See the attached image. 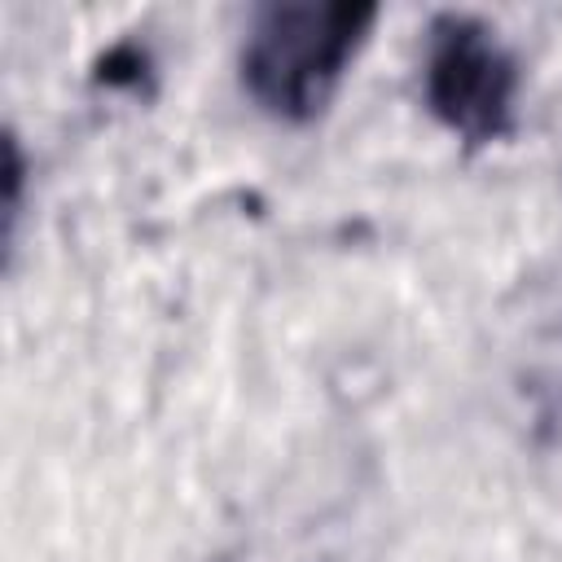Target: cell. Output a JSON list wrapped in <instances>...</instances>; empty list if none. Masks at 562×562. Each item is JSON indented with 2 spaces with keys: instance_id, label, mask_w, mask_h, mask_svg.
Listing matches in <instances>:
<instances>
[{
  "instance_id": "7a4b0ae2",
  "label": "cell",
  "mask_w": 562,
  "mask_h": 562,
  "mask_svg": "<svg viewBox=\"0 0 562 562\" xmlns=\"http://www.w3.org/2000/svg\"><path fill=\"white\" fill-rule=\"evenodd\" d=\"M426 92L435 114L470 140H487L509 119L514 66L470 18H443L435 26V53L426 70Z\"/></svg>"
},
{
  "instance_id": "6da1fadb",
  "label": "cell",
  "mask_w": 562,
  "mask_h": 562,
  "mask_svg": "<svg viewBox=\"0 0 562 562\" xmlns=\"http://www.w3.org/2000/svg\"><path fill=\"white\" fill-rule=\"evenodd\" d=\"M369 22V4H272L241 48V79L272 114L312 119L338 88Z\"/></svg>"
}]
</instances>
